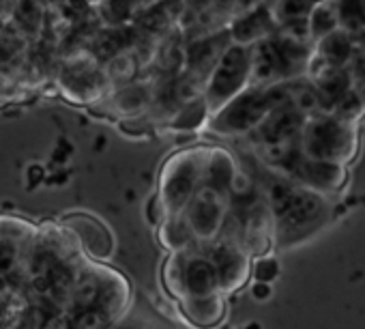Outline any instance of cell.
<instances>
[{
  "instance_id": "cell-1",
  "label": "cell",
  "mask_w": 365,
  "mask_h": 329,
  "mask_svg": "<svg viewBox=\"0 0 365 329\" xmlns=\"http://www.w3.org/2000/svg\"><path fill=\"white\" fill-rule=\"evenodd\" d=\"M54 80L61 93L71 101H95L108 88L101 61L88 46H71L61 52Z\"/></svg>"
},
{
  "instance_id": "cell-2",
  "label": "cell",
  "mask_w": 365,
  "mask_h": 329,
  "mask_svg": "<svg viewBox=\"0 0 365 329\" xmlns=\"http://www.w3.org/2000/svg\"><path fill=\"white\" fill-rule=\"evenodd\" d=\"M267 205L286 237L299 235L322 213V205L312 194L286 181H271L267 186Z\"/></svg>"
},
{
  "instance_id": "cell-3",
  "label": "cell",
  "mask_w": 365,
  "mask_h": 329,
  "mask_svg": "<svg viewBox=\"0 0 365 329\" xmlns=\"http://www.w3.org/2000/svg\"><path fill=\"white\" fill-rule=\"evenodd\" d=\"M252 69V61L245 50L232 48L224 59L220 61L211 86H209V103L211 106H222L230 101V97L241 88V84L247 78V71Z\"/></svg>"
},
{
  "instance_id": "cell-4",
  "label": "cell",
  "mask_w": 365,
  "mask_h": 329,
  "mask_svg": "<svg viewBox=\"0 0 365 329\" xmlns=\"http://www.w3.org/2000/svg\"><path fill=\"white\" fill-rule=\"evenodd\" d=\"M348 148V131L335 118H318L309 125L305 133V153L316 161H335L341 159L344 151Z\"/></svg>"
},
{
  "instance_id": "cell-5",
  "label": "cell",
  "mask_w": 365,
  "mask_h": 329,
  "mask_svg": "<svg viewBox=\"0 0 365 329\" xmlns=\"http://www.w3.org/2000/svg\"><path fill=\"white\" fill-rule=\"evenodd\" d=\"M271 110V95L262 93V91H254L247 95L237 97L230 106L228 112H224V129L230 131H241V129H250L256 123H260Z\"/></svg>"
},
{
  "instance_id": "cell-6",
  "label": "cell",
  "mask_w": 365,
  "mask_h": 329,
  "mask_svg": "<svg viewBox=\"0 0 365 329\" xmlns=\"http://www.w3.org/2000/svg\"><path fill=\"white\" fill-rule=\"evenodd\" d=\"M224 218V205L220 201L217 190L209 188L205 190L192 205H190V228L194 235L209 239L215 235V231L222 226Z\"/></svg>"
},
{
  "instance_id": "cell-7",
  "label": "cell",
  "mask_w": 365,
  "mask_h": 329,
  "mask_svg": "<svg viewBox=\"0 0 365 329\" xmlns=\"http://www.w3.org/2000/svg\"><path fill=\"white\" fill-rule=\"evenodd\" d=\"M5 29H11L31 44L37 41L46 29V7L35 3V0H20L11 22Z\"/></svg>"
},
{
  "instance_id": "cell-8",
  "label": "cell",
  "mask_w": 365,
  "mask_h": 329,
  "mask_svg": "<svg viewBox=\"0 0 365 329\" xmlns=\"http://www.w3.org/2000/svg\"><path fill=\"white\" fill-rule=\"evenodd\" d=\"M185 284L190 295L194 297H209L220 284V271L211 258H192L185 267Z\"/></svg>"
},
{
  "instance_id": "cell-9",
  "label": "cell",
  "mask_w": 365,
  "mask_h": 329,
  "mask_svg": "<svg viewBox=\"0 0 365 329\" xmlns=\"http://www.w3.org/2000/svg\"><path fill=\"white\" fill-rule=\"evenodd\" d=\"M129 11H131L129 0H103V3L97 5V14L108 29H120Z\"/></svg>"
},
{
  "instance_id": "cell-10",
  "label": "cell",
  "mask_w": 365,
  "mask_h": 329,
  "mask_svg": "<svg viewBox=\"0 0 365 329\" xmlns=\"http://www.w3.org/2000/svg\"><path fill=\"white\" fill-rule=\"evenodd\" d=\"M322 54H324V59H327L329 65L341 67L350 59V41L344 35L331 33L324 39V44H322Z\"/></svg>"
},
{
  "instance_id": "cell-11",
  "label": "cell",
  "mask_w": 365,
  "mask_h": 329,
  "mask_svg": "<svg viewBox=\"0 0 365 329\" xmlns=\"http://www.w3.org/2000/svg\"><path fill=\"white\" fill-rule=\"evenodd\" d=\"M316 0H284V11L288 18H299V16H305V9L314 7Z\"/></svg>"
},
{
  "instance_id": "cell-12",
  "label": "cell",
  "mask_w": 365,
  "mask_h": 329,
  "mask_svg": "<svg viewBox=\"0 0 365 329\" xmlns=\"http://www.w3.org/2000/svg\"><path fill=\"white\" fill-rule=\"evenodd\" d=\"M18 5H20V0H0V29H5L11 22Z\"/></svg>"
},
{
  "instance_id": "cell-13",
  "label": "cell",
  "mask_w": 365,
  "mask_h": 329,
  "mask_svg": "<svg viewBox=\"0 0 365 329\" xmlns=\"http://www.w3.org/2000/svg\"><path fill=\"white\" fill-rule=\"evenodd\" d=\"M35 3H39V5H43V7L48 9V7L56 5V3H58V0H35Z\"/></svg>"
},
{
  "instance_id": "cell-14",
  "label": "cell",
  "mask_w": 365,
  "mask_h": 329,
  "mask_svg": "<svg viewBox=\"0 0 365 329\" xmlns=\"http://www.w3.org/2000/svg\"><path fill=\"white\" fill-rule=\"evenodd\" d=\"M84 3H86V5H95V7H97L99 3H103V0H84Z\"/></svg>"
}]
</instances>
